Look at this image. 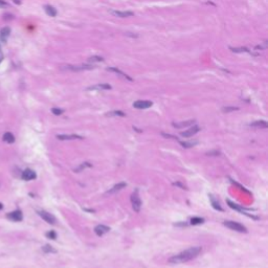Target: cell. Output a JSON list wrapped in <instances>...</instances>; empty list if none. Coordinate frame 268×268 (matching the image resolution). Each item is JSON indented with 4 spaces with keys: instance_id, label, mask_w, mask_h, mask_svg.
I'll return each mask as SVG.
<instances>
[{
    "instance_id": "obj_1",
    "label": "cell",
    "mask_w": 268,
    "mask_h": 268,
    "mask_svg": "<svg viewBox=\"0 0 268 268\" xmlns=\"http://www.w3.org/2000/svg\"><path fill=\"white\" fill-rule=\"evenodd\" d=\"M201 252H202V247L201 246L190 247L184 252L171 257L169 259V263L170 264H180V263L189 262V261L193 260L195 258H197Z\"/></svg>"
},
{
    "instance_id": "obj_2",
    "label": "cell",
    "mask_w": 268,
    "mask_h": 268,
    "mask_svg": "<svg viewBox=\"0 0 268 268\" xmlns=\"http://www.w3.org/2000/svg\"><path fill=\"white\" fill-rule=\"evenodd\" d=\"M224 226L228 227L230 230H236V232H239V233H247V228L244 226L243 224H241L239 222L236 221H224L223 222Z\"/></svg>"
},
{
    "instance_id": "obj_3",
    "label": "cell",
    "mask_w": 268,
    "mask_h": 268,
    "mask_svg": "<svg viewBox=\"0 0 268 268\" xmlns=\"http://www.w3.org/2000/svg\"><path fill=\"white\" fill-rule=\"evenodd\" d=\"M131 203H132V208L134 210V212H140V208H142V200H140L139 195H138V190H135L133 192V194L131 195Z\"/></svg>"
},
{
    "instance_id": "obj_4",
    "label": "cell",
    "mask_w": 268,
    "mask_h": 268,
    "mask_svg": "<svg viewBox=\"0 0 268 268\" xmlns=\"http://www.w3.org/2000/svg\"><path fill=\"white\" fill-rule=\"evenodd\" d=\"M94 68L93 65H66L62 66V69L71 71H82V70H91Z\"/></svg>"
},
{
    "instance_id": "obj_5",
    "label": "cell",
    "mask_w": 268,
    "mask_h": 268,
    "mask_svg": "<svg viewBox=\"0 0 268 268\" xmlns=\"http://www.w3.org/2000/svg\"><path fill=\"white\" fill-rule=\"evenodd\" d=\"M38 215L43 219L44 221H46L47 223H49V224H56V222H57L55 216H52L50 213H47V212H45V211H39Z\"/></svg>"
},
{
    "instance_id": "obj_6",
    "label": "cell",
    "mask_w": 268,
    "mask_h": 268,
    "mask_svg": "<svg viewBox=\"0 0 268 268\" xmlns=\"http://www.w3.org/2000/svg\"><path fill=\"white\" fill-rule=\"evenodd\" d=\"M21 177H22V179H23V180L30 181V180H34V179H36V177H37V174H36V172H35V171H33V170L26 169V170H24V171L22 172Z\"/></svg>"
},
{
    "instance_id": "obj_7",
    "label": "cell",
    "mask_w": 268,
    "mask_h": 268,
    "mask_svg": "<svg viewBox=\"0 0 268 268\" xmlns=\"http://www.w3.org/2000/svg\"><path fill=\"white\" fill-rule=\"evenodd\" d=\"M153 103L151 101H136L133 103V107L136 109H148L152 107Z\"/></svg>"
},
{
    "instance_id": "obj_8",
    "label": "cell",
    "mask_w": 268,
    "mask_h": 268,
    "mask_svg": "<svg viewBox=\"0 0 268 268\" xmlns=\"http://www.w3.org/2000/svg\"><path fill=\"white\" fill-rule=\"evenodd\" d=\"M8 218L10 219V220H13V221H15V222H20V221H22V219H23V215H22L21 211L17 210V211L12 212V213H8Z\"/></svg>"
},
{
    "instance_id": "obj_9",
    "label": "cell",
    "mask_w": 268,
    "mask_h": 268,
    "mask_svg": "<svg viewBox=\"0 0 268 268\" xmlns=\"http://www.w3.org/2000/svg\"><path fill=\"white\" fill-rule=\"evenodd\" d=\"M57 138L59 140H72V139H83V136L77 135V134H70V135H66V134H58Z\"/></svg>"
},
{
    "instance_id": "obj_10",
    "label": "cell",
    "mask_w": 268,
    "mask_h": 268,
    "mask_svg": "<svg viewBox=\"0 0 268 268\" xmlns=\"http://www.w3.org/2000/svg\"><path fill=\"white\" fill-rule=\"evenodd\" d=\"M200 131V127L199 126H193L192 128H190L189 130H186V131L181 132L180 135L182 137H191L193 135H195L196 133Z\"/></svg>"
},
{
    "instance_id": "obj_11",
    "label": "cell",
    "mask_w": 268,
    "mask_h": 268,
    "mask_svg": "<svg viewBox=\"0 0 268 268\" xmlns=\"http://www.w3.org/2000/svg\"><path fill=\"white\" fill-rule=\"evenodd\" d=\"M110 13L113 16L120 17V18H128V17L134 16V13L131 11H111Z\"/></svg>"
},
{
    "instance_id": "obj_12",
    "label": "cell",
    "mask_w": 268,
    "mask_h": 268,
    "mask_svg": "<svg viewBox=\"0 0 268 268\" xmlns=\"http://www.w3.org/2000/svg\"><path fill=\"white\" fill-rule=\"evenodd\" d=\"M109 230H110L109 226H106V225H103V224H99V225H96V226L94 227V233L99 236V237L104 236L105 234H107Z\"/></svg>"
},
{
    "instance_id": "obj_13",
    "label": "cell",
    "mask_w": 268,
    "mask_h": 268,
    "mask_svg": "<svg viewBox=\"0 0 268 268\" xmlns=\"http://www.w3.org/2000/svg\"><path fill=\"white\" fill-rule=\"evenodd\" d=\"M107 70H108V71H111V72H114V74H118V76H120V77H122L123 79L128 80V81H130V82H132V81H133V79L129 77L128 74H126L125 72H123L122 70H120V69L115 68V67H109V68H107Z\"/></svg>"
},
{
    "instance_id": "obj_14",
    "label": "cell",
    "mask_w": 268,
    "mask_h": 268,
    "mask_svg": "<svg viewBox=\"0 0 268 268\" xmlns=\"http://www.w3.org/2000/svg\"><path fill=\"white\" fill-rule=\"evenodd\" d=\"M10 34H11V28L3 27L2 30H0V42L5 43L8 41V38L10 37Z\"/></svg>"
},
{
    "instance_id": "obj_15",
    "label": "cell",
    "mask_w": 268,
    "mask_h": 268,
    "mask_svg": "<svg viewBox=\"0 0 268 268\" xmlns=\"http://www.w3.org/2000/svg\"><path fill=\"white\" fill-rule=\"evenodd\" d=\"M126 186H127L126 182H118V184L113 186L109 191H107V194H114V193H116V192H120V191H122L123 189H125Z\"/></svg>"
},
{
    "instance_id": "obj_16",
    "label": "cell",
    "mask_w": 268,
    "mask_h": 268,
    "mask_svg": "<svg viewBox=\"0 0 268 268\" xmlns=\"http://www.w3.org/2000/svg\"><path fill=\"white\" fill-rule=\"evenodd\" d=\"M111 89V86L109 84H98L94 86H90L87 88V90H109Z\"/></svg>"
},
{
    "instance_id": "obj_17",
    "label": "cell",
    "mask_w": 268,
    "mask_h": 268,
    "mask_svg": "<svg viewBox=\"0 0 268 268\" xmlns=\"http://www.w3.org/2000/svg\"><path fill=\"white\" fill-rule=\"evenodd\" d=\"M227 204H228V206H230V208H233V210H235V211H238V212H240V213H243V214H245V215H247V216L252 217L250 215H248V214L245 212V208H241L240 205H238V204H236V203L232 202L230 200H227Z\"/></svg>"
},
{
    "instance_id": "obj_18",
    "label": "cell",
    "mask_w": 268,
    "mask_h": 268,
    "mask_svg": "<svg viewBox=\"0 0 268 268\" xmlns=\"http://www.w3.org/2000/svg\"><path fill=\"white\" fill-rule=\"evenodd\" d=\"M195 120H186V122H180V123H173V127H175V128H178V129H181V128H186V127H189V126H192V125H194Z\"/></svg>"
},
{
    "instance_id": "obj_19",
    "label": "cell",
    "mask_w": 268,
    "mask_h": 268,
    "mask_svg": "<svg viewBox=\"0 0 268 268\" xmlns=\"http://www.w3.org/2000/svg\"><path fill=\"white\" fill-rule=\"evenodd\" d=\"M208 197H210L211 203H212V205H213V208H215V210H217V211H219V212H223V208H222V206L220 205V203L217 201L216 198L214 197L213 195L210 194V195H208Z\"/></svg>"
},
{
    "instance_id": "obj_20",
    "label": "cell",
    "mask_w": 268,
    "mask_h": 268,
    "mask_svg": "<svg viewBox=\"0 0 268 268\" xmlns=\"http://www.w3.org/2000/svg\"><path fill=\"white\" fill-rule=\"evenodd\" d=\"M249 126L254 127V128H267L268 124H267V122H265V120H256V122H254V123L249 124Z\"/></svg>"
},
{
    "instance_id": "obj_21",
    "label": "cell",
    "mask_w": 268,
    "mask_h": 268,
    "mask_svg": "<svg viewBox=\"0 0 268 268\" xmlns=\"http://www.w3.org/2000/svg\"><path fill=\"white\" fill-rule=\"evenodd\" d=\"M44 10H45V13L50 17H56L58 14L57 10L52 5H45L44 6Z\"/></svg>"
},
{
    "instance_id": "obj_22",
    "label": "cell",
    "mask_w": 268,
    "mask_h": 268,
    "mask_svg": "<svg viewBox=\"0 0 268 268\" xmlns=\"http://www.w3.org/2000/svg\"><path fill=\"white\" fill-rule=\"evenodd\" d=\"M3 142H8V144H13L15 142V136L11 132H6L3 134Z\"/></svg>"
},
{
    "instance_id": "obj_23",
    "label": "cell",
    "mask_w": 268,
    "mask_h": 268,
    "mask_svg": "<svg viewBox=\"0 0 268 268\" xmlns=\"http://www.w3.org/2000/svg\"><path fill=\"white\" fill-rule=\"evenodd\" d=\"M190 222H191L192 225H199L204 223V219L201 218V217H193Z\"/></svg>"
},
{
    "instance_id": "obj_24",
    "label": "cell",
    "mask_w": 268,
    "mask_h": 268,
    "mask_svg": "<svg viewBox=\"0 0 268 268\" xmlns=\"http://www.w3.org/2000/svg\"><path fill=\"white\" fill-rule=\"evenodd\" d=\"M180 145L183 147V148H192V147H195L196 145H198L197 140H194V142H179Z\"/></svg>"
},
{
    "instance_id": "obj_25",
    "label": "cell",
    "mask_w": 268,
    "mask_h": 268,
    "mask_svg": "<svg viewBox=\"0 0 268 268\" xmlns=\"http://www.w3.org/2000/svg\"><path fill=\"white\" fill-rule=\"evenodd\" d=\"M230 49L234 52H249V54H252V52H249V50L247 49L246 47H230ZM252 55H254V54H252Z\"/></svg>"
},
{
    "instance_id": "obj_26",
    "label": "cell",
    "mask_w": 268,
    "mask_h": 268,
    "mask_svg": "<svg viewBox=\"0 0 268 268\" xmlns=\"http://www.w3.org/2000/svg\"><path fill=\"white\" fill-rule=\"evenodd\" d=\"M42 250H43L45 254H56V252H57V250H56V249L54 248L52 246L48 245V244L44 245V246L42 247Z\"/></svg>"
},
{
    "instance_id": "obj_27",
    "label": "cell",
    "mask_w": 268,
    "mask_h": 268,
    "mask_svg": "<svg viewBox=\"0 0 268 268\" xmlns=\"http://www.w3.org/2000/svg\"><path fill=\"white\" fill-rule=\"evenodd\" d=\"M106 115L107 116H126V114H125L123 111H118V110L108 112V113H106Z\"/></svg>"
},
{
    "instance_id": "obj_28",
    "label": "cell",
    "mask_w": 268,
    "mask_h": 268,
    "mask_svg": "<svg viewBox=\"0 0 268 268\" xmlns=\"http://www.w3.org/2000/svg\"><path fill=\"white\" fill-rule=\"evenodd\" d=\"M102 61H104V59L102 57H99V56H93V57L88 59V62H102Z\"/></svg>"
},
{
    "instance_id": "obj_29",
    "label": "cell",
    "mask_w": 268,
    "mask_h": 268,
    "mask_svg": "<svg viewBox=\"0 0 268 268\" xmlns=\"http://www.w3.org/2000/svg\"><path fill=\"white\" fill-rule=\"evenodd\" d=\"M236 110H239L238 107H224V108H222V111L225 112V113L232 112V111H236Z\"/></svg>"
},
{
    "instance_id": "obj_30",
    "label": "cell",
    "mask_w": 268,
    "mask_h": 268,
    "mask_svg": "<svg viewBox=\"0 0 268 268\" xmlns=\"http://www.w3.org/2000/svg\"><path fill=\"white\" fill-rule=\"evenodd\" d=\"M46 237L48 239H52V240H56V239H57V234H56V232H54V230H50V232H48V233L46 234Z\"/></svg>"
},
{
    "instance_id": "obj_31",
    "label": "cell",
    "mask_w": 268,
    "mask_h": 268,
    "mask_svg": "<svg viewBox=\"0 0 268 268\" xmlns=\"http://www.w3.org/2000/svg\"><path fill=\"white\" fill-rule=\"evenodd\" d=\"M91 167V164H89V162H84V164H82L81 166H80L79 168H78L77 170H74V171H77V172H80L81 170H83V169H86V168H90Z\"/></svg>"
},
{
    "instance_id": "obj_32",
    "label": "cell",
    "mask_w": 268,
    "mask_h": 268,
    "mask_svg": "<svg viewBox=\"0 0 268 268\" xmlns=\"http://www.w3.org/2000/svg\"><path fill=\"white\" fill-rule=\"evenodd\" d=\"M52 112L54 113L55 115H61L62 113L64 112V111H63L62 109H60V108H52Z\"/></svg>"
},
{
    "instance_id": "obj_33",
    "label": "cell",
    "mask_w": 268,
    "mask_h": 268,
    "mask_svg": "<svg viewBox=\"0 0 268 268\" xmlns=\"http://www.w3.org/2000/svg\"><path fill=\"white\" fill-rule=\"evenodd\" d=\"M219 154H220V152H219V151H210L208 153H206V155H208V156H218Z\"/></svg>"
},
{
    "instance_id": "obj_34",
    "label": "cell",
    "mask_w": 268,
    "mask_h": 268,
    "mask_svg": "<svg viewBox=\"0 0 268 268\" xmlns=\"http://www.w3.org/2000/svg\"><path fill=\"white\" fill-rule=\"evenodd\" d=\"M174 186H179V188H181V189H183V190H186V186H183L182 183H180V182H174Z\"/></svg>"
},
{
    "instance_id": "obj_35",
    "label": "cell",
    "mask_w": 268,
    "mask_h": 268,
    "mask_svg": "<svg viewBox=\"0 0 268 268\" xmlns=\"http://www.w3.org/2000/svg\"><path fill=\"white\" fill-rule=\"evenodd\" d=\"M6 5V2L4 1V0H0V6H5Z\"/></svg>"
},
{
    "instance_id": "obj_36",
    "label": "cell",
    "mask_w": 268,
    "mask_h": 268,
    "mask_svg": "<svg viewBox=\"0 0 268 268\" xmlns=\"http://www.w3.org/2000/svg\"><path fill=\"white\" fill-rule=\"evenodd\" d=\"M162 136H164V137H172V138H177V137L173 136V135H168V134H164V133H162Z\"/></svg>"
},
{
    "instance_id": "obj_37",
    "label": "cell",
    "mask_w": 268,
    "mask_h": 268,
    "mask_svg": "<svg viewBox=\"0 0 268 268\" xmlns=\"http://www.w3.org/2000/svg\"><path fill=\"white\" fill-rule=\"evenodd\" d=\"M2 60H3V55H2V52H1V50H0V63L2 62Z\"/></svg>"
},
{
    "instance_id": "obj_38",
    "label": "cell",
    "mask_w": 268,
    "mask_h": 268,
    "mask_svg": "<svg viewBox=\"0 0 268 268\" xmlns=\"http://www.w3.org/2000/svg\"><path fill=\"white\" fill-rule=\"evenodd\" d=\"M2 208H3V205H2V203H0V210H2Z\"/></svg>"
},
{
    "instance_id": "obj_39",
    "label": "cell",
    "mask_w": 268,
    "mask_h": 268,
    "mask_svg": "<svg viewBox=\"0 0 268 268\" xmlns=\"http://www.w3.org/2000/svg\"><path fill=\"white\" fill-rule=\"evenodd\" d=\"M0 50H1V48H0Z\"/></svg>"
}]
</instances>
